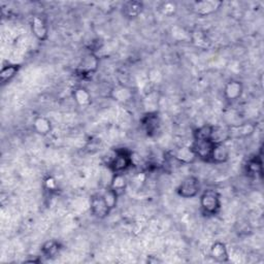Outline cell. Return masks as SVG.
I'll return each instance as SVG.
<instances>
[{"mask_svg": "<svg viewBox=\"0 0 264 264\" xmlns=\"http://www.w3.org/2000/svg\"><path fill=\"white\" fill-rule=\"evenodd\" d=\"M107 165L113 174H124L133 165L132 153L127 149H117Z\"/></svg>", "mask_w": 264, "mask_h": 264, "instance_id": "cell-1", "label": "cell"}, {"mask_svg": "<svg viewBox=\"0 0 264 264\" xmlns=\"http://www.w3.org/2000/svg\"><path fill=\"white\" fill-rule=\"evenodd\" d=\"M200 207L206 216H215L221 208L220 194L215 190L207 189L200 196Z\"/></svg>", "mask_w": 264, "mask_h": 264, "instance_id": "cell-2", "label": "cell"}, {"mask_svg": "<svg viewBox=\"0 0 264 264\" xmlns=\"http://www.w3.org/2000/svg\"><path fill=\"white\" fill-rule=\"evenodd\" d=\"M216 143L212 140H194L190 145L195 157L204 162H212L213 152Z\"/></svg>", "mask_w": 264, "mask_h": 264, "instance_id": "cell-3", "label": "cell"}, {"mask_svg": "<svg viewBox=\"0 0 264 264\" xmlns=\"http://www.w3.org/2000/svg\"><path fill=\"white\" fill-rule=\"evenodd\" d=\"M200 191V182L195 176H188L181 182L177 193L179 196L185 199L193 198L198 195Z\"/></svg>", "mask_w": 264, "mask_h": 264, "instance_id": "cell-4", "label": "cell"}, {"mask_svg": "<svg viewBox=\"0 0 264 264\" xmlns=\"http://www.w3.org/2000/svg\"><path fill=\"white\" fill-rule=\"evenodd\" d=\"M99 66L98 58L93 53H89L81 58L80 64L77 67V74L81 78L91 77L97 71Z\"/></svg>", "mask_w": 264, "mask_h": 264, "instance_id": "cell-5", "label": "cell"}, {"mask_svg": "<svg viewBox=\"0 0 264 264\" xmlns=\"http://www.w3.org/2000/svg\"><path fill=\"white\" fill-rule=\"evenodd\" d=\"M90 209L92 215L98 219H104L112 212V209L106 204L102 194H94L91 197Z\"/></svg>", "mask_w": 264, "mask_h": 264, "instance_id": "cell-6", "label": "cell"}, {"mask_svg": "<svg viewBox=\"0 0 264 264\" xmlns=\"http://www.w3.org/2000/svg\"><path fill=\"white\" fill-rule=\"evenodd\" d=\"M31 31L36 39L41 41H47L49 38V27L42 17L33 16L30 21Z\"/></svg>", "mask_w": 264, "mask_h": 264, "instance_id": "cell-7", "label": "cell"}, {"mask_svg": "<svg viewBox=\"0 0 264 264\" xmlns=\"http://www.w3.org/2000/svg\"><path fill=\"white\" fill-rule=\"evenodd\" d=\"M244 93V86L242 81L238 80H230L228 83H226L223 94L225 99L229 102H234L239 100Z\"/></svg>", "mask_w": 264, "mask_h": 264, "instance_id": "cell-8", "label": "cell"}, {"mask_svg": "<svg viewBox=\"0 0 264 264\" xmlns=\"http://www.w3.org/2000/svg\"><path fill=\"white\" fill-rule=\"evenodd\" d=\"M223 2L218 0H203V1H197L194 4L193 10L195 14L200 17H205L216 13L222 6Z\"/></svg>", "mask_w": 264, "mask_h": 264, "instance_id": "cell-9", "label": "cell"}, {"mask_svg": "<svg viewBox=\"0 0 264 264\" xmlns=\"http://www.w3.org/2000/svg\"><path fill=\"white\" fill-rule=\"evenodd\" d=\"M142 128L148 135H154L159 130L160 119L156 112H149L145 114L141 121Z\"/></svg>", "mask_w": 264, "mask_h": 264, "instance_id": "cell-10", "label": "cell"}, {"mask_svg": "<svg viewBox=\"0 0 264 264\" xmlns=\"http://www.w3.org/2000/svg\"><path fill=\"white\" fill-rule=\"evenodd\" d=\"M143 11V4L141 1H135V0H130L126 1L122 5V14L127 19H135L140 15H142Z\"/></svg>", "mask_w": 264, "mask_h": 264, "instance_id": "cell-11", "label": "cell"}, {"mask_svg": "<svg viewBox=\"0 0 264 264\" xmlns=\"http://www.w3.org/2000/svg\"><path fill=\"white\" fill-rule=\"evenodd\" d=\"M245 171H247V175L251 178H262L263 168L261 155H256V156H254L248 160L247 164H245Z\"/></svg>", "mask_w": 264, "mask_h": 264, "instance_id": "cell-12", "label": "cell"}, {"mask_svg": "<svg viewBox=\"0 0 264 264\" xmlns=\"http://www.w3.org/2000/svg\"><path fill=\"white\" fill-rule=\"evenodd\" d=\"M209 255L216 262H227L229 260L228 250L226 248V244L222 242H216L212 244L211 250H209Z\"/></svg>", "mask_w": 264, "mask_h": 264, "instance_id": "cell-13", "label": "cell"}, {"mask_svg": "<svg viewBox=\"0 0 264 264\" xmlns=\"http://www.w3.org/2000/svg\"><path fill=\"white\" fill-rule=\"evenodd\" d=\"M230 132V139L232 138H245L255 132V125L253 124H242L228 127Z\"/></svg>", "mask_w": 264, "mask_h": 264, "instance_id": "cell-14", "label": "cell"}, {"mask_svg": "<svg viewBox=\"0 0 264 264\" xmlns=\"http://www.w3.org/2000/svg\"><path fill=\"white\" fill-rule=\"evenodd\" d=\"M172 157L181 163H185V164L192 163L196 159L194 153L192 152L190 147H182L172 152Z\"/></svg>", "mask_w": 264, "mask_h": 264, "instance_id": "cell-15", "label": "cell"}, {"mask_svg": "<svg viewBox=\"0 0 264 264\" xmlns=\"http://www.w3.org/2000/svg\"><path fill=\"white\" fill-rule=\"evenodd\" d=\"M72 98L80 106H87L92 102V96L89 91L83 87L76 88L72 92Z\"/></svg>", "mask_w": 264, "mask_h": 264, "instance_id": "cell-16", "label": "cell"}, {"mask_svg": "<svg viewBox=\"0 0 264 264\" xmlns=\"http://www.w3.org/2000/svg\"><path fill=\"white\" fill-rule=\"evenodd\" d=\"M33 129L41 135H48L52 130V123L47 117L39 116L33 121Z\"/></svg>", "mask_w": 264, "mask_h": 264, "instance_id": "cell-17", "label": "cell"}, {"mask_svg": "<svg viewBox=\"0 0 264 264\" xmlns=\"http://www.w3.org/2000/svg\"><path fill=\"white\" fill-rule=\"evenodd\" d=\"M229 159V149L226 147L225 143L216 144V147L213 152L212 162L217 163V164H221L225 163Z\"/></svg>", "mask_w": 264, "mask_h": 264, "instance_id": "cell-18", "label": "cell"}, {"mask_svg": "<svg viewBox=\"0 0 264 264\" xmlns=\"http://www.w3.org/2000/svg\"><path fill=\"white\" fill-rule=\"evenodd\" d=\"M211 140L216 143H225L227 141L230 140V132L228 127H220V126H213V131Z\"/></svg>", "mask_w": 264, "mask_h": 264, "instance_id": "cell-19", "label": "cell"}, {"mask_svg": "<svg viewBox=\"0 0 264 264\" xmlns=\"http://www.w3.org/2000/svg\"><path fill=\"white\" fill-rule=\"evenodd\" d=\"M20 70V65L18 64H8L4 65L1 70H0V81L1 85H5L17 76L18 72Z\"/></svg>", "mask_w": 264, "mask_h": 264, "instance_id": "cell-20", "label": "cell"}, {"mask_svg": "<svg viewBox=\"0 0 264 264\" xmlns=\"http://www.w3.org/2000/svg\"><path fill=\"white\" fill-rule=\"evenodd\" d=\"M127 184H128V182H127V179L124 174H113L110 188L120 195L125 191Z\"/></svg>", "mask_w": 264, "mask_h": 264, "instance_id": "cell-21", "label": "cell"}, {"mask_svg": "<svg viewBox=\"0 0 264 264\" xmlns=\"http://www.w3.org/2000/svg\"><path fill=\"white\" fill-rule=\"evenodd\" d=\"M61 245L56 241H48L45 242L41 248V253L43 254L44 257L47 258H53L60 252Z\"/></svg>", "mask_w": 264, "mask_h": 264, "instance_id": "cell-22", "label": "cell"}, {"mask_svg": "<svg viewBox=\"0 0 264 264\" xmlns=\"http://www.w3.org/2000/svg\"><path fill=\"white\" fill-rule=\"evenodd\" d=\"M213 125H203L198 127L193 132L194 140H211Z\"/></svg>", "mask_w": 264, "mask_h": 264, "instance_id": "cell-23", "label": "cell"}, {"mask_svg": "<svg viewBox=\"0 0 264 264\" xmlns=\"http://www.w3.org/2000/svg\"><path fill=\"white\" fill-rule=\"evenodd\" d=\"M103 195V198L105 200L106 204L108 205V207H110L112 211L116 207L117 205V203H118V197H119V194H118L117 192H115V191L113 189H111L110 187H108L107 190H105V192L102 193Z\"/></svg>", "mask_w": 264, "mask_h": 264, "instance_id": "cell-24", "label": "cell"}, {"mask_svg": "<svg viewBox=\"0 0 264 264\" xmlns=\"http://www.w3.org/2000/svg\"><path fill=\"white\" fill-rule=\"evenodd\" d=\"M113 97L115 100H120V102H126L131 98V92L126 88H117L113 91Z\"/></svg>", "mask_w": 264, "mask_h": 264, "instance_id": "cell-25", "label": "cell"}, {"mask_svg": "<svg viewBox=\"0 0 264 264\" xmlns=\"http://www.w3.org/2000/svg\"><path fill=\"white\" fill-rule=\"evenodd\" d=\"M44 188L47 189V191H49V192H55L58 188L56 180L53 177H48L44 180Z\"/></svg>", "mask_w": 264, "mask_h": 264, "instance_id": "cell-26", "label": "cell"}, {"mask_svg": "<svg viewBox=\"0 0 264 264\" xmlns=\"http://www.w3.org/2000/svg\"><path fill=\"white\" fill-rule=\"evenodd\" d=\"M162 8V12L163 14H165V15H169L168 12L170 11V14H174L176 12V4L174 2H165V3H163V5L161 6Z\"/></svg>", "mask_w": 264, "mask_h": 264, "instance_id": "cell-27", "label": "cell"}]
</instances>
